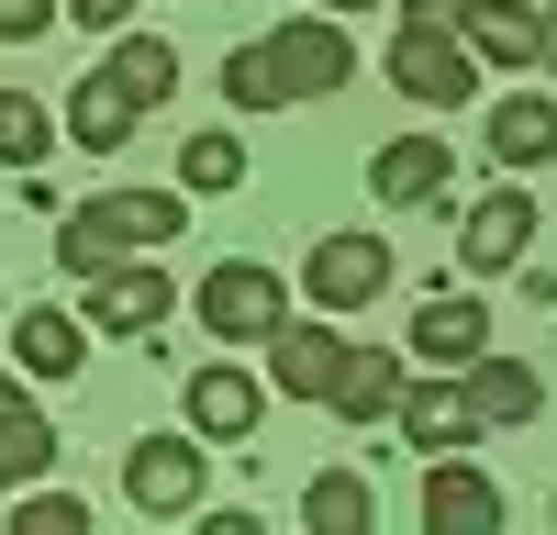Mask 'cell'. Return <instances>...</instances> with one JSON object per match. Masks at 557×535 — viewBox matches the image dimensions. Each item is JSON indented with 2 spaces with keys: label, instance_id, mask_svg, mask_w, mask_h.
I'll list each match as a JSON object with an SVG mask.
<instances>
[{
  "label": "cell",
  "instance_id": "ffe728a7",
  "mask_svg": "<svg viewBox=\"0 0 557 535\" xmlns=\"http://www.w3.org/2000/svg\"><path fill=\"white\" fill-rule=\"evenodd\" d=\"M469 401H480V424H535L546 413V380L524 369V357H469Z\"/></svg>",
  "mask_w": 557,
  "mask_h": 535
},
{
  "label": "cell",
  "instance_id": "ac0fdd59",
  "mask_svg": "<svg viewBox=\"0 0 557 535\" xmlns=\"http://www.w3.org/2000/svg\"><path fill=\"white\" fill-rule=\"evenodd\" d=\"M101 78L123 89L134 112H157L168 89H178V45H168V34H112V45H101Z\"/></svg>",
  "mask_w": 557,
  "mask_h": 535
},
{
  "label": "cell",
  "instance_id": "7a4b0ae2",
  "mask_svg": "<svg viewBox=\"0 0 557 535\" xmlns=\"http://www.w3.org/2000/svg\"><path fill=\"white\" fill-rule=\"evenodd\" d=\"M278 324H290V268H268V257H223V268H201V335H223V346H268Z\"/></svg>",
  "mask_w": 557,
  "mask_h": 535
},
{
  "label": "cell",
  "instance_id": "8992f818",
  "mask_svg": "<svg viewBox=\"0 0 557 535\" xmlns=\"http://www.w3.org/2000/svg\"><path fill=\"white\" fill-rule=\"evenodd\" d=\"M278 78H290V101H335V89L357 78V34L346 12H301V23H278Z\"/></svg>",
  "mask_w": 557,
  "mask_h": 535
},
{
  "label": "cell",
  "instance_id": "6da1fadb",
  "mask_svg": "<svg viewBox=\"0 0 557 535\" xmlns=\"http://www.w3.org/2000/svg\"><path fill=\"white\" fill-rule=\"evenodd\" d=\"M178 223H190V190H101V201L57 212V268H67V279H89V268H112V257L168 246Z\"/></svg>",
  "mask_w": 557,
  "mask_h": 535
},
{
  "label": "cell",
  "instance_id": "f1b7e54d",
  "mask_svg": "<svg viewBox=\"0 0 557 535\" xmlns=\"http://www.w3.org/2000/svg\"><path fill=\"white\" fill-rule=\"evenodd\" d=\"M67 23H89V34H123V23H134V0H67Z\"/></svg>",
  "mask_w": 557,
  "mask_h": 535
},
{
  "label": "cell",
  "instance_id": "4dcf8cb0",
  "mask_svg": "<svg viewBox=\"0 0 557 535\" xmlns=\"http://www.w3.org/2000/svg\"><path fill=\"white\" fill-rule=\"evenodd\" d=\"M535 67L557 78V0H546V12H535Z\"/></svg>",
  "mask_w": 557,
  "mask_h": 535
},
{
  "label": "cell",
  "instance_id": "7402d4cb",
  "mask_svg": "<svg viewBox=\"0 0 557 535\" xmlns=\"http://www.w3.org/2000/svg\"><path fill=\"white\" fill-rule=\"evenodd\" d=\"M301 524H312V535H380V490H368L357 469H323V480L301 490Z\"/></svg>",
  "mask_w": 557,
  "mask_h": 535
},
{
  "label": "cell",
  "instance_id": "ba28073f",
  "mask_svg": "<svg viewBox=\"0 0 557 535\" xmlns=\"http://www.w3.org/2000/svg\"><path fill=\"white\" fill-rule=\"evenodd\" d=\"M401 446H424V458H457V446H480L491 424H480V401H469V369L457 380H401Z\"/></svg>",
  "mask_w": 557,
  "mask_h": 535
},
{
  "label": "cell",
  "instance_id": "30bf717a",
  "mask_svg": "<svg viewBox=\"0 0 557 535\" xmlns=\"http://www.w3.org/2000/svg\"><path fill=\"white\" fill-rule=\"evenodd\" d=\"M502 480L469 458H424V535H502Z\"/></svg>",
  "mask_w": 557,
  "mask_h": 535
},
{
  "label": "cell",
  "instance_id": "9c48e42d",
  "mask_svg": "<svg viewBox=\"0 0 557 535\" xmlns=\"http://www.w3.org/2000/svg\"><path fill=\"white\" fill-rule=\"evenodd\" d=\"M178 401H190V435H201V446H246V435H257V413H268V380H246L235 357H201Z\"/></svg>",
  "mask_w": 557,
  "mask_h": 535
},
{
  "label": "cell",
  "instance_id": "d4e9b609",
  "mask_svg": "<svg viewBox=\"0 0 557 535\" xmlns=\"http://www.w3.org/2000/svg\"><path fill=\"white\" fill-rule=\"evenodd\" d=\"M45 146H57V112L34 101V89H0V167H45Z\"/></svg>",
  "mask_w": 557,
  "mask_h": 535
},
{
  "label": "cell",
  "instance_id": "52a82bcc",
  "mask_svg": "<svg viewBox=\"0 0 557 535\" xmlns=\"http://www.w3.org/2000/svg\"><path fill=\"white\" fill-rule=\"evenodd\" d=\"M391 268H401V257H391L380 235H323V246L301 257V290H312L323 312H368V301L391 290Z\"/></svg>",
  "mask_w": 557,
  "mask_h": 535
},
{
  "label": "cell",
  "instance_id": "7c38bea8",
  "mask_svg": "<svg viewBox=\"0 0 557 535\" xmlns=\"http://www.w3.org/2000/svg\"><path fill=\"white\" fill-rule=\"evenodd\" d=\"M346 335L335 324H278L268 335V390H290V401H335V380H346Z\"/></svg>",
  "mask_w": 557,
  "mask_h": 535
},
{
  "label": "cell",
  "instance_id": "4fadbf2b",
  "mask_svg": "<svg viewBox=\"0 0 557 535\" xmlns=\"http://www.w3.org/2000/svg\"><path fill=\"white\" fill-rule=\"evenodd\" d=\"M480 146L491 167H557V89H502L480 112Z\"/></svg>",
  "mask_w": 557,
  "mask_h": 535
},
{
  "label": "cell",
  "instance_id": "d6a6232c",
  "mask_svg": "<svg viewBox=\"0 0 557 535\" xmlns=\"http://www.w3.org/2000/svg\"><path fill=\"white\" fill-rule=\"evenodd\" d=\"M0 312H12V290H0Z\"/></svg>",
  "mask_w": 557,
  "mask_h": 535
},
{
  "label": "cell",
  "instance_id": "5b68a950",
  "mask_svg": "<svg viewBox=\"0 0 557 535\" xmlns=\"http://www.w3.org/2000/svg\"><path fill=\"white\" fill-rule=\"evenodd\" d=\"M168 312H178V279H168V268L112 257V268H89V279H78V324H89V335H157Z\"/></svg>",
  "mask_w": 557,
  "mask_h": 535
},
{
  "label": "cell",
  "instance_id": "836d02e7",
  "mask_svg": "<svg viewBox=\"0 0 557 535\" xmlns=\"http://www.w3.org/2000/svg\"><path fill=\"white\" fill-rule=\"evenodd\" d=\"M546 513H557V502H546Z\"/></svg>",
  "mask_w": 557,
  "mask_h": 535
},
{
  "label": "cell",
  "instance_id": "3957f363",
  "mask_svg": "<svg viewBox=\"0 0 557 535\" xmlns=\"http://www.w3.org/2000/svg\"><path fill=\"white\" fill-rule=\"evenodd\" d=\"M201 480H212V446L201 435H134L123 446V502L134 513H201Z\"/></svg>",
  "mask_w": 557,
  "mask_h": 535
},
{
  "label": "cell",
  "instance_id": "cb8c5ba5",
  "mask_svg": "<svg viewBox=\"0 0 557 535\" xmlns=\"http://www.w3.org/2000/svg\"><path fill=\"white\" fill-rule=\"evenodd\" d=\"M223 101H235V112H290V78H278V45L268 34L223 57Z\"/></svg>",
  "mask_w": 557,
  "mask_h": 535
},
{
  "label": "cell",
  "instance_id": "2e32d148",
  "mask_svg": "<svg viewBox=\"0 0 557 535\" xmlns=\"http://www.w3.org/2000/svg\"><path fill=\"white\" fill-rule=\"evenodd\" d=\"M57 469V424H45V401L0 369V490H23V480H45Z\"/></svg>",
  "mask_w": 557,
  "mask_h": 535
},
{
  "label": "cell",
  "instance_id": "e0dca14e",
  "mask_svg": "<svg viewBox=\"0 0 557 535\" xmlns=\"http://www.w3.org/2000/svg\"><path fill=\"white\" fill-rule=\"evenodd\" d=\"M12 357H23V380H78V369H89V324H78V312H57V301H23Z\"/></svg>",
  "mask_w": 557,
  "mask_h": 535
},
{
  "label": "cell",
  "instance_id": "277c9868",
  "mask_svg": "<svg viewBox=\"0 0 557 535\" xmlns=\"http://www.w3.org/2000/svg\"><path fill=\"white\" fill-rule=\"evenodd\" d=\"M391 89H401V101H424V112H457V101L480 89L469 34H446V23H401V34H391Z\"/></svg>",
  "mask_w": 557,
  "mask_h": 535
},
{
  "label": "cell",
  "instance_id": "5bb4252c",
  "mask_svg": "<svg viewBox=\"0 0 557 535\" xmlns=\"http://www.w3.org/2000/svg\"><path fill=\"white\" fill-rule=\"evenodd\" d=\"M446 178H457V157L435 146V134H391V146L368 157V190H380L391 212H435V201H446Z\"/></svg>",
  "mask_w": 557,
  "mask_h": 535
},
{
  "label": "cell",
  "instance_id": "603a6c76",
  "mask_svg": "<svg viewBox=\"0 0 557 535\" xmlns=\"http://www.w3.org/2000/svg\"><path fill=\"white\" fill-rule=\"evenodd\" d=\"M469 57L480 67H535V12L524 0H469Z\"/></svg>",
  "mask_w": 557,
  "mask_h": 535
},
{
  "label": "cell",
  "instance_id": "f546056e",
  "mask_svg": "<svg viewBox=\"0 0 557 535\" xmlns=\"http://www.w3.org/2000/svg\"><path fill=\"white\" fill-rule=\"evenodd\" d=\"M401 23H446V34H469V0H401Z\"/></svg>",
  "mask_w": 557,
  "mask_h": 535
},
{
  "label": "cell",
  "instance_id": "83f0119b",
  "mask_svg": "<svg viewBox=\"0 0 557 535\" xmlns=\"http://www.w3.org/2000/svg\"><path fill=\"white\" fill-rule=\"evenodd\" d=\"M67 23V0H0V45H34V34H57Z\"/></svg>",
  "mask_w": 557,
  "mask_h": 535
},
{
  "label": "cell",
  "instance_id": "4316f807",
  "mask_svg": "<svg viewBox=\"0 0 557 535\" xmlns=\"http://www.w3.org/2000/svg\"><path fill=\"white\" fill-rule=\"evenodd\" d=\"M12 524H23V535H78V524H89V502H78V490L23 480V490H12Z\"/></svg>",
  "mask_w": 557,
  "mask_h": 535
},
{
  "label": "cell",
  "instance_id": "1f68e13d",
  "mask_svg": "<svg viewBox=\"0 0 557 535\" xmlns=\"http://www.w3.org/2000/svg\"><path fill=\"white\" fill-rule=\"evenodd\" d=\"M312 12H368V0H312Z\"/></svg>",
  "mask_w": 557,
  "mask_h": 535
},
{
  "label": "cell",
  "instance_id": "8fae6325",
  "mask_svg": "<svg viewBox=\"0 0 557 535\" xmlns=\"http://www.w3.org/2000/svg\"><path fill=\"white\" fill-rule=\"evenodd\" d=\"M524 246H535V190H513V178H502V190H480L469 201V223H457V268H524Z\"/></svg>",
  "mask_w": 557,
  "mask_h": 535
},
{
  "label": "cell",
  "instance_id": "484cf974",
  "mask_svg": "<svg viewBox=\"0 0 557 535\" xmlns=\"http://www.w3.org/2000/svg\"><path fill=\"white\" fill-rule=\"evenodd\" d=\"M178 178H190L201 201H223V190H246V134H190V146H178Z\"/></svg>",
  "mask_w": 557,
  "mask_h": 535
},
{
  "label": "cell",
  "instance_id": "44dd1931",
  "mask_svg": "<svg viewBox=\"0 0 557 535\" xmlns=\"http://www.w3.org/2000/svg\"><path fill=\"white\" fill-rule=\"evenodd\" d=\"M134 123H146V112H134V101H123V89H112L101 67H89V78L67 89V134H78L89 157H123V146H134Z\"/></svg>",
  "mask_w": 557,
  "mask_h": 535
},
{
  "label": "cell",
  "instance_id": "d6986e66",
  "mask_svg": "<svg viewBox=\"0 0 557 535\" xmlns=\"http://www.w3.org/2000/svg\"><path fill=\"white\" fill-rule=\"evenodd\" d=\"M401 357H380V346H357L346 357V380H335V401H323V413H335V424H391L401 413Z\"/></svg>",
  "mask_w": 557,
  "mask_h": 535
},
{
  "label": "cell",
  "instance_id": "9a60e30c",
  "mask_svg": "<svg viewBox=\"0 0 557 535\" xmlns=\"http://www.w3.org/2000/svg\"><path fill=\"white\" fill-rule=\"evenodd\" d=\"M480 346H491V301H480V279H469V290H435L424 312H412V357H435V369H469Z\"/></svg>",
  "mask_w": 557,
  "mask_h": 535
}]
</instances>
